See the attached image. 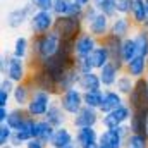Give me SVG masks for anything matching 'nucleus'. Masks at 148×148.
Here are the masks:
<instances>
[{"label":"nucleus","instance_id":"1","mask_svg":"<svg viewBox=\"0 0 148 148\" xmlns=\"http://www.w3.org/2000/svg\"><path fill=\"white\" fill-rule=\"evenodd\" d=\"M62 47L60 36L52 29L45 35H35L31 36V55L28 59L29 66H40L50 57H53Z\"/></svg>","mask_w":148,"mask_h":148},{"label":"nucleus","instance_id":"2","mask_svg":"<svg viewBox=\"0 0 148 148\" xmlns=\"http://www.w3.org/2000/svg\"><path fill=\"white\" fill-rule=\"evenodd\" d=\"M53 31L60 36L62 41H69L74 43V40L84 31V23L81 17H74V16H67V17H57Z\"/></svg>","mask_w":148,"mask_h":148},{"label":"nucleus","instance_id":"3","mask_svg":"<svg viewBox=\"0 0 148 148\" xmlns=\"http://www.w3.org/2000/svg\"><path fill=\"white\" fill-rule=\"evenodd\" d=\"M55 95L50 93V91H45V90H33V95H31V100L29 103L26 105V112L29 117H35V119H43L47 115V112L50 109V105L55 102Z\"/></svg>","mask_w":148,"mask_h":148},{"label":"nucleus","instance_id":"4","mask_svg":"<svg viewBox=\"0 0 148 148\" xmlns=\"http://www.w3.org/2000/svg\"><path fill=\"white\" fill-rule=\"evenodd\" d=\"M131 133L133 131L129 124H122L112 129H102L98 136V145L100 148H126V140Z\"/></svg>","mask_w":148,"mask_h":148},{"label":"nucleus","instance_id":"5","mask_svg":"<svg viewBox=\"0 0 148 148\" xmlns=\"http://www.w3.org/2000/svg\"><path fill=\"white\" fill-rule=\"evenodd\" d=\"M127 105L131 107V110H133L134 115H145V117H148V83H147V77L136 79L134 90L127 97Z\"/></svg>","mask_w":148,"mask_h":148},{"label":"nucleus","instance_id":"6","mask_svg":"<svg viewBox=\"0 0 148 148\" xmlns=\"http://www.w3.org/2000/svg\"><path fill=\"white\" fill-rule=\"evenodd\" d=\"M35 5L31 2H24L14 9H10L7 14H5V26L9 29H21L24 26L29 24V19L31 16L35 14Z\"/></svg>","mask_w":148,"mask_h":148},{"label":"nucleus","instance_id":"7","mask_svg":"<svg viewBox=\"0 0 148 148\" xmlns=\"http://www.w3.org/2000/svg\"><path fill=\"white\" fill-rule=\"evenodd\" d=\"M57 102L60 103V107L64 109V112L69 117H74L84 107V93L76 86V88H71V90L60 91L57 95Z\"/></svg>","mask_w":148,"mask_h":148},{"label":"nucleus","instance_id":"8","mask_svg":"<svg viewBox=\"0 0 148 148\" xmlns=\"http://www.w3.org/2000/svg\"><path fill=\"white\" fill-rule=\"evenodd\" d=\"M57 17L53 16L52 10H35V14L29 19V33L31 36L35 35H45L53 29Z\"/></svg>","mask_w":148,"mask_h":148},{"label":"nucleus","instance_id":"9","mask_svg":"<svg viewBox=\"0 0 148 148\" xmlns=\"http://www.w3.org/2000/svg\"><path fill=\"white\" fill-rule=\"evenodd\" d=\"M28 81L31 83L33 88L36 90H45V91H50L57 97L59 93V88H57V81L47 73L41 66H33L31 67V73H29V77Z\"/></svg>","mask_w":148,"mask_h":148},{"label":"nucleus","instance_id":"10","mask_svg":"<svg viewBox=\"0 0 148 148\" xmlns=\"http://www.w3.org/2000/svg\"><path fill=\"white\" fill-rule=\"evenodd\" d=\"M131 115H133V110L126 102L124 105L117 107L115 110L109 112V114H102L100 126H102V129H112V127H119L122 124H129Z\"/></svg>","mask_w":148,"mask_h":148},{"label":"nucleus","instance_id":"11","mask_svg":"<svg viewBox=\"0 0 148 148\" xmlns=\"http://www.w3.org/2000/svg\"><path fill=\"white\" fill-rule=\"evenodd\" d=\"M100 121H102L100 110L84 105L74 117H71V126L74 129H79V127H98Z\"/></svg>","mask_w":148,"mask_h":148},{"label":"nucleus","instance_id":"12","mask_svg":"<svg viewBox=\"0 0 148 148\" xmlns=\"http://www.w3.org/2000/svg\"><path fill=\"white\" fill-rule=\"evenodd\" d=\"M29 73H31V66L26 59H19V57H10V64H9V69L5 76L2 77H9L10 81H14L16 84L17 83H24L28 77H29Z\"/></svg>","mask_w":148,"mask_h":148},{"label":"nucleus","instance_id":"13","mask_svg":"<svg viewBox=\"0 0 148 148\" xmlns=\"http://www.w3.org/2000/svg\"><path fill=\"white\" fill-rule=\"evenodd\" d=\"M98 45H100V40L84 29L73 43L74 57H90V53H91Z\"/></svg>","mask_w":148,"mask_h":148},{"label":"nucleus","instance_id":"14","mask_svg":"<svg viewBox=\"0 0 148 148\" xmlns=\"http://www.w3.org/2000/svg\"><path fill=\"white\" fill-rule=\"evenodd\" d=\"M110 21L112 19L109 16L98 12L88 24H84V29L88 33H91L93 36H97L98 40H103V38L110 33Z\"/></svg>","mask_w":148,"mask_h":148},{"label":"nucleus","instance_id":"15","mask_svg":"<svg viewBox=\"0 0 148 148\" xmlns=\"http://www.w3.org/2000/svg\"><path fill=\"white\" fill-rule=\"evenodd\" d=\"M134 28H136V26H134V23L131 21L129 16L117 14V16L110 21V35L121 38V40L131 36L133 31H134Z\"/></svg>","mask_w":148,"mask_h":148},{"label":"nucleus","instance_id":"16","mask_svg":"<svg viewBox=\"0 0 148 148\" xmlns=\"http://www.w3.org/2000/svg\"><path fill=\"white\" fill-rule=\"evenodd\" d=\"M76 141V133H74L73 126H62V127H57L53 131V136L48 143V148H66L69 145H73Z\"/></svg>","mask_w":148,"mask_h":148},{"label":"nucleus","instance_id":"17","mask_svg":"<svg viewBox=\"0 0 148 148\" xmlns=\"http://www.w3.org/2000/svg\"><path fill=\"white\" fill-rule=\"evenodd\" d=\"M52 12L55 17H67V16H74V17H83L84 7L77 5L74 0H55Z\"/></svg>","mask_w":148,"mask_h":148},{"label":"nucleus","instance_id":"18","mask_svg":"<svg viewBox=\"0 0 148 148\" xmlns=\"http://www.w3.org/2000/svg\"><path fill=\"white\" fill-rule=\"evenodd\" d=\"M100 41H102L103 47H107V50H109V53H110V57H112V62H114L121 71H124L126 64H124L122 55H121V52H122V40L109 33L107 36L103 38V40H100Z\"/></svg>","mask_w":148,"mask_h":148},{"label":"nucleus","instance_id":"19","mask_svg":"<svg viewBox=\"0 0 148 148\" xmlns=\"http://www.w3.org/2000/svg\"><path fill=\"white\" fill-rule=\"evenodd\" d=\"M74 133H76V143L79 148H91L98 145V136H100L98 127H79L74 129Z\"/></svg>","mask_w":148,"mask_h":148},{"label":"nucleus","instance_id":"20","mask_svg":"<svg viewBox=\"0 0 148 148\" xmlns=\"http://www.w3.org/2000/svg\"><path fill=\"white\" fill-rule=\"evenodd\" d=\"M33 86H31V83L26 79L24 83H17L16 84V88H14V91H12V103H14V107H23V109H26V105L29 103V100H31V95H33Z\"/></svg>","mask_w":148,"mask_h":148},{"label":"nucleus","instance_id":"21","mask_svg":"<svg viewBox=\"0 0 148 148\" xmlns=\"http://www.w3.org/2000/svg\"><path fill=\"white\" fill-rule=\"evenodd\" d=\"M127 102L126 97H122L117 90L109 88V90H103V103L100 107V114H109V112L115 110L117 107L124 105Z\"/></svg>","mask_w":148,"mask_h":148},{"label":"nucleus","instance_id":"22","mask_svg":"<svg viewBox=\"0 0 148 148\" xmlns=\"http://www.w3.org/2000/svg\"><path fill=\"white\" fill-rule=\"evenodd\" d=\"M47 122H50L55 129L57 127H62V126H67V122H69V115L64 112V109L60 107V103L57 102V98H55V102L50 105V109H48V112H47V115L43 117Z\"/></svg>","mask_w":148,"mask_h":148},{"label":"nucleus","instance_id":"23","mask_svg":"<svg viewBox=\"0 0 148 148\" xmlns=\"http://www.w3.org/2000/svg\"><path fill=\"white\" fill-rule=\"evenodd\" d=\"M97 73H98V76H100V81H102L103 90H109V88H114V86H115L119 76L124 73V71H121V69L110 60L107 66H103V67H102L100 71H97Z\"/></svg>","mask_w":148,"mask_h":148},{"label":"nucleus","instance_id":"24","mask_svg":"<svg viewBox=\"0 0 148 148\" xmlns=\"http://www.w3.org/2000/svg\"><path fill=\"white\" fill-rule=\"evenodd\" d=\"M124 73L133 76L134 79H143L148 74V59L143 55H136L133 60H129L124 67Z\"/></svg>","mask_w":148,"mask_h":148},{"label":"nucleus","instance_id":"25","mask_svg":"<svg viewBox=\"0 0 148 148\" xmlns=\"http://www.w3.org/2000/svg\"><path fill=\"white\" fill-rule=\"evenodd\" d=\"M10 53L14 57H19V59H29L31 55V38L26 36V35H17L12 41V48H10Z\"/></svg>","mask_w":148,"mask_h":148},{"label":"nucleus","instance_id":"26","mask_svg":"<svg viewBox=\"0 0 148 148\" xmlns=\"http://www.w3.org/2000/svg\"><path fill=\"white\" fill-rule=\"evenodd\" d=\"M77 88L84 93V91H98V90H103L102 86V81H100V76L97 71L88 74H79V79H77Z\"/></svg>","mask_w":148,"mask_h":148},{"label":"nucleus","instance_id":"27","mask_svg":"<svg viewBox=\"0 0 148 148\" xmlns=\"http://www.w3.org/2000/svg\"><path fill=\"white\" fill-rule=\"evenodd\" d=\"M129 17H131V21L134 23V26H136V28L145 26V23L148 21V9H147L145 0H133Z\"/></svg>","mask_w":148,"mask_h":148},{"label":"nucleus","instance_id":"28","mask_svg":"<svg viewBox=\"0 0 148 148\" xmlns=\"http://www.w3.org/2000/svg\"><path fill=\"white\" fill-rule=\"evenodd\" d=\"M110 60H112L110 53H109L107 47L102 45V41H100V45L90 53V62H91V66H93L95 71H100V69H102L103 66H107Z\"/></svg>","mask_w":148,"mask_h":148},{"label":"nucleus","instance_id":"29","mask_svg":"<svg viewBox=\"0 0 148 148\" xmlns=\"http://www.w3.org/2000/svg\"><path fill=\"white\" fill-rule=\"evenodd\" d=\"M53 131H55V127H53L50 122H47L45 119H36L35 131H33V138L43 141V143L48 147V143H50V140H52V136H53Z\"/></svg>","mask_w":148,"mask_h":148},{"label":"nucleus","instance_id":"30","mask_svg":"<svg viewBox=\"0 0 148 148\" xmlns=\"http://www.w3.org/2000/svg\"><path fill=\"white\" fill-rule=\"evenodd\" d=\"M29 115H28V112L26 109H23V107H10V112H9V115H7V124L16 131V129H19L24 122H26V119H28Z\"/></svg>","mask_w":148,"mask_h":148},{"label":"nucleus","instance_id":"31","mask_svg":"<svg viewBox=\"0 0 148 148\" xmlns=\"http://www.w3.org/2000/svg\"><path fill=\"white\" fill-rule=\"evenodd\" d=\"M134 84H136V79H134L133 76H129L127 73H122L121 76H119V79H117L114 90H117L122 97L127 98V97L131 95V91L134 90Z\"/></svg>","mask_w":148,"mask_h":148},{"label":"nucleus","instance_id":"32","mask_svg":"<svg viewBox=\"0 0 148 148\" xmlns=\"http://www.w3.org/2000/svg\"><path fill=\"white\" fill-rule=\"evenodd\" d=\"M133 38H134V43H136V48H138V55H143V57L148 59V29H145L143 26L134 28Z\"/></svg>","mask_w":148,"mask_h":148},{"label":"nucleus","instance_id":"33","mask_svg":"<svg viewBox=\"0 0 148 148\" xmlns=\"http://www.w3.org/2000/svg\"><path fill=\"white\" fill-rule=\"evenodd\" d=\"M77 79H79V73H77V69L73 66L67 73L62 76V79L59 81V93L60 91H66V90H71V88H76L77 86Z\"/></svg>","mask_w":148,"mask_h":148},{"label":"nucleus","instance_id":"34","mask_svg":"<svg viewBox=\"0 0 148 148\" xmlns=\"http://www.w3.org/2000/svg\"><path fill=\"white\" fill-rule=\"evenodd\" d=\"M121 55H122L124 64H127L129 60H133V59L138 55V48H136V43H134L133 35L122 40V52H121Z\"/></svg>","mask_w":148,"mask_h":148},{"label":"nucleus","instance_id":"35","mask_svg":"<svg viewBox=\"0 0 148 148\" xmlns=\"http://www.w3.org/2000/svg\"><path fill=\"white\" fill-rule=\"evenodd\" d=\"M102 103H103V90H98V91H84V105L86 107H91V109L100 110Z\"/></svg>","mask_w":148,"mask_h":148},{"label":"nucleus","instance_id":"36","mask_svg":"<svg viewBox=\"0 0 148 148\" xmlns=\"http://www.w3.org/2000/svg\"><path fill=\"white\" fill-rule=\"evenodd\" d=\"M126 148H148L147 133H131L126 140Z\"/></svg>","mask_w":148,"mask_h":148},{"label":"nucleus","instance_id":"37","mask_svg":"<svg viewBox=\"0 0 148 148\" xmlns=\"http://www.w3.org/2000/svg\"><path fill=\"white\" fill-rule=\"evenodd\" d=\"M91 5H95V9H97L98 12H102V14L109 16L110 19H114V17L117 16L115 5H114V0H93V3H91Z\"/></svg>","mask_w":148,"mask_h":148},{"label":"nucleus","instance_id":"38","mask_svg":"<svg viewBox=\"0 0 148 148\" xmlns=\"http://www.w3.org/2000/svg\"><path fill=\"white\" fill-rule=\"evenodd\" d=\"M74 67L77 69L79 74H88V73H93V66L90 62V57H76L74 59Z\"/></svg>","mask_w":148,"mask_h":148},{"label":"nucleus","instance_id":"39","mask_svg":"<svg viewBox=\"0 0 148 148\" xmlns=\"http://www.w3.org/2000/svg\"><path fill=\"white\" fill-rule=\"evenodd\" d=\"M12 134H14V129L7 122H2L0 124V147L9 145L10 140H12Z\"/></svg>","mask_w":148,"mask_h":148},{"label":"nucleus","instance_id":"40","mask_svg":"<svg viewBox=\"0 0 148 148\" xmlns=\"http://www.w3.org/2000/svg\"><path fill=\"white\" fill-rule=\"evenodd\" d=\"M114 5H115L117 14L129 16V12H131V5H133V0H114Z\"/></svg>","mask_w":148,"mask_h":148},{"label":"nucleus","instance_id":"41","mask_svg":"<svg viewBox=\"0 0 148 148\" xmlns=\"http://www.w3.org/2000/svg\"><path fill=\"white\" fill-rule=\"evenodd\" d=\"M29 2L35 5L36 10H52L55 0H29Z\"/></svg>","mask_w":148,"mask_h":148},{"label":"nucleus","instance_id":"42","mask_svg":"<svg viewBox=\"0 0 148 148\" xmlns=\"http://www.w3.org/2000/svg\"><path fill=\"white\" fill-rule=\"evenodd\" d=\"M97 14H98V10L95 9V5H88V7H84V12H83V17H81V19H83L84 24H88Z\"/></svg>","mask_w":148,"mask_h":148},{"label":"nucleus","instance_id":"43","mask_svg":"<svg viewBox=\"0 0 148 148\" xmlns=\"http://www.w3.org/2000/svg\"><path fill=\"white\" fill-rule=\"evenodd\" d=\"M10 57H12V53H10V52H3V53H2V57H0V73H2V76H5L7 69H9Z\"/></svg>","mask_w":148,"mask_h":148},{"label":"nucleus","instance_id":"44","mask_svg":"<svg viewBox=\"0 0 148 148\" xmlns=\"http://www.w3.org/2000/svg\"><path fill=\"white\" fill-rule=\"evenodd\" d=\"M10 103H12V93L0 90V107H9Z\"/></svg>","mask_w":148,"mask_h":148},{"label":"nucleus","instance_id":"45","mask_svg":"<svg viewBox=\"0 0 148 148\" xmlns=\"http://www.w3.org/2000/svg\"><path fill=\"white\" fill-rule=\"evenodd\" d=\"M14 88H16V83L14 81H10L9 77H2V83H0V90H5V91H14Z\"/></svg>","mask_w":148,"mask_h":148},{"label":"nucleus","instance_id":"46","mask_svg":"<svg viewBox=\"0 0 148 148\" xmlns=\"http://www.w3.org/2000/svg\"><path fill=\"white\" fill-rule=\"evenodd\" d=\"M24 148H48L43 141H40V140H36V138H33V140H29L26 145H24Z\"/></svg>","mask_w":148,"mask_h":148},{"label":"nucleus","instance_id":"47","mask_svg":"<svg viewBox=\"0 0 148 148\" xmlns=\"http://www.w3.org/2000/svg\"><path fill=\"white\" fill-rule=\"evenodd\" d=\"M10 112V107H0V124L7 121V115Z\"/></svg>","mask_w":148,"mask_h":148},{"label":"nucleus","instance_id":"48","mask_svg":"<svg viewBox=\"0 0 148 148\" xmlns=\"http://www.w3.org/2000/svg\"><path fill=\"white\" fill-rule=\"evenodd\" d=\"M77 5H81V7H88V5H91L93 3V0H74Z\"/></svg>","mask_w":148,"mask_h":148},{"label":"nucleus","instance_id":"49","mask_svg":"<svg viewBox=\"0 0 148 148\" xmlns=\"http://www.w3.org/2000/svg\"><path fill=\"white\" fill-rule=\"evenodd\" d=\"M0 148H17V147H14L12 143H9V145H5V147H0Z\"/></svg>","mask_w":148,"mask_h":148},{"label":"nucleus","instance_id":"50","mask_svg":"<svg viewBox=\"0 0 148 148\" xmlns=\"http://www.w3.org/2000/svg\"><path fill=\"white\" fill-rule=\"evenodd\" d=\"M66 148H79V147H77V143H76V141H74L73 145H69V147H66Z\"/></svg>","mask_w":148,"mask_h":148},{"label":"nucleus","instance_id":"51","mask_svg":"<svg viewBox=\"0 0 148 148\" xmlns=\"http://www.w3.org/2000/svg\"><path fill=\"white\" fill-rule=\"evenodd\" d=\"M143 28H145V29H148V21L145 23V26H143Z\"/></svg>","mask_w":148,"mask_h":148},{"label":"nucleus","instance_id":"52","mask_svg":"<svg viewBox=\"0 0 148 148\" xmlns=\"http://www.w3.org/2000/svg\"><path fill=\"white\" fill-rule=\"evenodd\" d=\"M145 3H147V9H148V0H145Z\"/></svg>","mask_w":148,"mask_h":148},{"label":"nucleus","instance_id":"53","mask_svg":"<svg viewBox=\"0 0 148 148\" xmlns=\"http://www.w3.org/2000/svg\"><path fill=\"white\" fill-rule=\"evenodd\" d=\"M91 148H100V145H97V147H91Z\"/></svg>","mask_w":148,"mask_h":148},{"label":"nucleus","instance_id":"54","mask_svg":"<svg viewBox=\"0 0 148 148\" xmlns=\"http://www.w3.org/2000/svg\"><path fill=\"white\" fill-rule=\"evenodd\" d=\"M147 134H148V127H147Z\"/></svg>","mask_w":148,"mask_h":148},{"label":"nucleus","instance_id":"55","mask_svg":"<svg viewBox=\"0 0 148 148\" xmlns=\"http://www.w3.org/2000/svg\"><path fill=\"white\" fill-rule=\"evenodd\" d=\"M24 2H29V0H24Z\"/></svg>","mask_w":148,"mask_h":148}]
</instances>
